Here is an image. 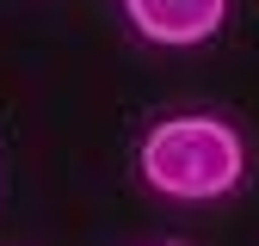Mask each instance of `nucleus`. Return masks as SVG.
Wrapping results in <instances>:
<instances>
[{
  "label": "nucleus",
  "instance_id": "3",
  "mask_svg": "<svg viewBox=\"0 0 259 246\" xmlns=\"http://www.w3.org/2000/svg\"><path fill=\"white\" fill-rule=\"evenodd\" d=\"M160 246H185V240H160Z\"/></svg>",
  "mask_w": 259,
  "mask_h": 246
},
{
  "label": "nucleus",
  "instance_id": "2",
  "mask_svg": "<svg viewBox=\"0 0 259 246\" xmlns=\"http://www.w3.org/2000/svg\"><path fill=\"white\" fill-rule=\"evenodd\" d=\"M123 25L154 49H198L229 25V0H117Z\"/></svg>",
  "mask_w": 259,
  "mask_h": 246
},
{
  "label": "nucleus",
  "instance_id": "1",
  "mask_svg": "<svg viewBox=\"0 0 259 246\" xmlns=\"http://www.w3.org/2000/svg\"><path fill=\"white\" fill-rule=\"evenodd\" d=\"M136 172L167 203H222L247 184V136L216 111H173L142 130Z\"/></svg>",
  "mask_w": 259,
  "mask_h": 246
}]
</instances>
